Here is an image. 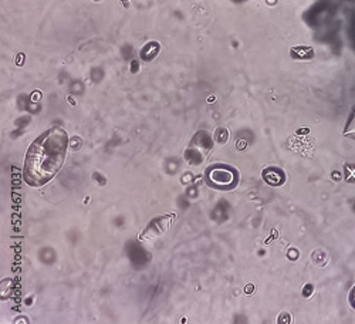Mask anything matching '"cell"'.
I'll return each instance as SVG.
<instances>
[{
    "label": "cell",
    "mask_w": 355,
    "mask_h": 324,
    "mask_svg": "<svg viewBox=\"0 0 355 324\" xmlns=\"http://www.w3.org/2000/svg\"><path fill=\"white\" fill-rule=\"evenodd\" d=\"M69 135L54 127L42 134L28 148L24 161V180L32 187H43L51 181L64 164Z\"/></svg>",
    "instance_id": "cell-1"
},
{
    "label": "cell",
    "mask_w": 355,
    "mask_h": 324,
    "mask_svg": "<svg viewBox=\"0 0 355 324\" xmlns=\"http://www.w3.org/2000/svg\"><path fill=\"white\" fill-rule=\"evenodd\" d=\"M206 180L212 188L220 191H230L239 181V173L234 168L227 165H214L208 169L206 173Z\"/></svg>",
    "instance_id": "cell-2"
},
{
    "label": "cell",
    "mask_w": 355,
    "mask_h": 324,
    "mask_svg": "<svg viewBox=\"0 0 355 324\" xmlns=\"http://www.w3.org/2000/svg\"><path fill=\"white\" fill-rule=\"evenodd\" d=\"M354 134H355V110H354V115H352V123L349 124V127H348V130L344 133V135L348 137V135H354Z\"/></svg>",
    "instance_id": "cell-4"
},
{
    "label": "cell",
    "mask_w": 355,
    "mask_h": 324,
    "mask_svg": "<svg viewBox=\"0 0 355 324\" xmlns=\"http://www.w3.org/2000/svg\"><path fill=\"white\" fill-rule=\"evenodd\" d=\"M263 178L270 185H282L286 180V175L279 168H269L263 172Z\"/></svg>",
    "instance_id": "cell-3"
},
{
    "label": "cell",
    "mask_w": 355,
    "mask_h": 324,
    "mask_svg": "<svg viewBox=\"0 0 355 324\" xmlns=\"http://www.w3.org/2000/svg\"><path fill=\"white\" fill-rule=\"evenodd\" d=\"M349 303L355 309V286L351 289V293H349Z\"/></svg>",
    "instance_id": "cell-5"
}]
</instances>
